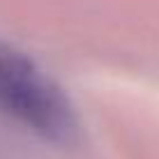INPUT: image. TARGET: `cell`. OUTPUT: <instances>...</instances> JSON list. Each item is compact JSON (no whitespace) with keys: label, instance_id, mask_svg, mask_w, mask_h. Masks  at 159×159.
I'll use <instances>...</instances> for the list:
<instances>
[{"label":"cell","instance_id":"cell-1","mask_svg":"<svg viewBox=\"0 0 159 159\" xmlns=\"http://www.w3.org/2000/svg\"><path fill=\"white\" fill-rule=\"evenodd\" d=\"M0 111L56 145H74L81 122L69 95L23 51L0 42Z\"/></svg>","mask_w":159,"mask_h":159}]
</instances>
